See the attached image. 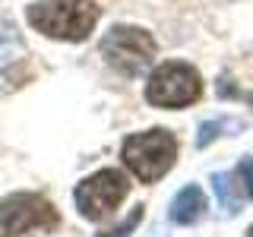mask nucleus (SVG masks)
I'll list each match as a JSON object with an SVG mask.
<instances>
[{
  "instance_id": "1",
  "label": "nucleus",
  "mask_w": 253,
  "mask_h": 237,
  "mask_svg": "<svg viewBox=\"0 0 253 237\" xmlns=\"http://www.w3.org/2000/svg\"><path fill=\"white\" fill-rule=\"evenodd\" d=\"M98 3L95 0H38L26 10L32 29L44 32L57 41H85L98 22Z\"/></svg>"
},
{
  "instance_id": "2",
  "label": "nucleus",
  "mask_w": 253,
  "mask_h": 237,
  "mask_svg": "<svg viewBox=\"0 0 253 237\" xmlns=\"http://www.w3.org/2000/svg\"><path fill=\"white\" fill-rule=\"evenodd\" d=\"M121 158H124L126 168L133 171L136 180L155 184V180H162L165 174L174 168L177 139H174V133L162 130V126H155V130H149V133H133V136L124 139Z\"/></svg>"
},
{
  "instance_id": "3",
  "label": "nucleus",
  "mask_w": 253,
  "mask_h": 237,
  "mask_svg": "<svg viewBox=\"0 0 253 237\" xmlns=\"http://www.w3.org/2000/svg\"><path fill=\"white\" fill-rule=\"evenodd\" d=\"M203 95V79L190 63H158L146 82V101L155 108H187Z\"/></svg>"
},
{
  "instance_id": "4",
  "label": "nucleus",
  "mask_w": 253,
  "mask_h": 237,
  "mask_svg": "<svg viewBox=\"0 0 253 237\" xmlns=\"http://www.w3.org/2000/svg\"><path fill=\"white\" fill-rule=\"evenodd\" d=\"M60 215L42 193H13L0 202V237H22L26 231H54Z\"/></svg>"
},
{
  "instance_id": "5",
  "label": "nucleus",
  "mask_w": 253,
  "mask_h": 237,
  "mask_svg": "<svg viewBox=\"0 0 253 237\" xmlns=\"http://www.w3.org/2000/svg\"><path fill=\"white\" fill-rule=\"evenodd\" d=\"M126 193H130L126 174L117 171V168H101V171H95L92 177H85L83 184L76 187L73 199H76V209H79L83 218L101 221L126 199Z\"/></svg>"
},
{
  "instance_id": "6",
  "label": "nucleus",
  "mask_w": 253,
  "mask_h": 237,
  "mask_svg": "<svg viewBox=\"0 0 253 237\" xmlns=\"http://www.w3.org/2000/svg\"><path fill=\"white\" fill-rule=\"evenodd\" d=\"M101 57H105L117 73L136 76L142 67H149L155 57V38L136 26H114L101 41Z\"/></svg>"
},
{
  "instance_id": "7",
  "label": "nucleus",
  "mask_w": 253,
  "mask_h": 237,
  "mask_svg": "<svg viewBox=\"0 0 253 237\" xmlns=\"http://www.w3.org/2000/svg\"><path fill=\"white\" fill-rule=\"evenodd\" d=\"M203 212H206V196H203V190L196 184H190L174 196L168 215H171L174 225H196V221L203 218Z\"/></svg>"
},
{
  "instance_id": "8",
  "label": "nucleus",
  "mask_w": 253,
  "mask_h": 237,
  "mask_svg": "<svg viewBox=\"0 0 253 237\" xmlns=\"http://www.w3.org/2000/svg\"><path fill=\"white\" fill-rule=\"evenodd\" d=\"M212 187H215V196H218V202H221V209L228 212V215H234L237 209H241V202H244V187H241V180H237V174L231 171H225V174H215L212 177Z\"/></svg>"
},
{
  "instance_id": "9",
  "label": "nucleus",
  "mask_w": 253,
  "mask_h": 237,
  "mask_svg": "<svg viewBox=\"0 0 253 237\" xmlns=\"http://www.w3.org/2000/svg\"><path fill=\"white\" fill-rule=\"evenodd\" d=\"M139 218H142V205H136V209H133L130 215H126V221H124V225L111 228V231H105V234H98V237H126V234L133 231V228L139 225Z\"/></svg>"
},
{
  "instance_id": "10",
  "label": "nucleus",
  "mask_w": 253,
  "mask_h": 237,
  "mask_svg": "<svg viewBox=\"0 0 253 237\" xmlns=\"http://www.w3.org/2000/svg\"><path fill=\"white\" fill-rule=\"evenodd\" d=\"M237 180H241V187H244V193L253 199V158H244L241 164H237Z\"/></svg>"
},
{
  "instance_id": "11",
  "label": "nucleus",
  "mask_w": 253,
  "mask_h": 237,
  "mask_svg": "<svg viewBox=\"0 0 253 237\" xmlns=\"http://www.w3.org/2000/svg\"><path fill=\"white\" fill-rule=\"evenodd\" d=\"M221 126H225L221 120H206V123L200 126V136H196V146H200V149H206V146H209V142H212V139H215L218 133H221Z\"/></svg>"
},
{
  "instance_id": "12",
  "label": "nucleus",
  "mask_w": 253,
  "mask_h": 237,
  "mask_svg": "<svg viewBox=\"0 0 253 237\" xmlns=\"http://www.w3.org/2000/svg\"><path fill=\"white\" fill-rule=\"evenodd\" d=\"M13 47H19V38H16V35H13V32L6 29V26H0V60H6V57H10V51H13Z\"/></svg>"
},
{
  "instance_id": "13",
  "label": "nucleus",
  "mask_w": 253,
  "mask_h": 237,
  "mask_svg": "<svg viewBox=\"0 0 253 237\" xmlns=\"http://www.w3.org/2000/svg\"><path fill=\"white\" fill-rule=\"evenodd\" d=\"M247 237H253V225H250V231H247Z\"/></svg>"
}]
</instances>
